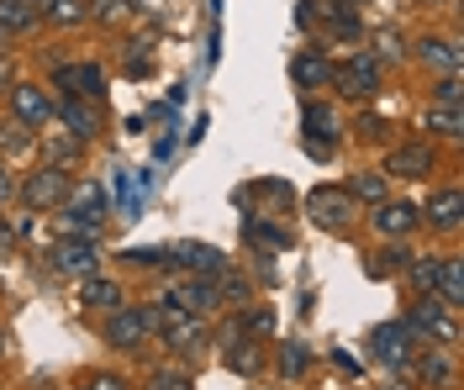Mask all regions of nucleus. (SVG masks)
<instances>
[{"mask_svg":"<svg viewBox=\"0 0 464 390\" xmlns=\"http://www.w3.org/2000/svg\"><path fill=\"white\" fill-rule=\"evenodd\" d=\"M148 338H159V306H116L106 322V343L121 354H138Z\"/></svg>","mask_w":464,"mask_h":390,"instance_id":"nucleus-1","label":"nucleus"},{"mask_svg":"<svg viewBox=\"0 0 464 390\" xmlns=\"http://www.w3.org/2000/svg\"><path fill=\"white\" fill-rule=\"evenodd\" d=\"M406 332L411 338H433L438 348H454L459 343V328H454V317H449V306L443 300H433V296H417L411 306H406Z\"/></svg>","mask_w":464,"mask_h":390,"instance_id":"nucleus-2","label":"nucleus"},{"mask_svg":"<svg viewBox=\"0 0 464 390\" xmlns=\"http://www.w3.org/2000/svg\"><path fill=\"white\" fill-rule=\"evenodd\" d=\"M69 190H74V175H69L63 164H43V169H32L27 185H22V206L27 211H58L69 201Z\"/></svg>","mask_w":464,"mask_h":390,"instance_id":"nucleus-3","label":"nucleus"},{"mask_svg":"<svg viewBox=\"0 0 464 390\" xmlns=\"http://www.w3.org/2000/svg\"><path fill=\"white\" fill-rule=\"evenodd\" d=\"M101 222H106V190H101V185L69 190V201H63V227H69L74 238H95Z\"/></svg>","mask_w":464,"mask_h":390,"instance_id":"nucleus-4","label":"nucleus"},{"mask_svg":"<svg viewBox=\"0 0 464 390\" xmlns=\"http://www.w3.org/2000/svg\"><path fill=\"white\" fill-rule=\"evenodd\" d=\"M306 216L317 227H327V233H343L353 222V195L343 185H317V190H306Z\"/></svg>","mask_w":464,"mask_h":390,"instance_id":"nucleus-5","label":"nucleus"},{"mask_svg":"<svg viewBox=\"0 0 464 390\" xmlns=\"http://www.w3.org/2000/svg\"><path fill=\"white\" fill-rule=\"evenodd\" d=\"M301 143L317 153V158H327V153L343 143V127L333 117V106H322V100H306L301 106Z\"/></svg>","mask_w":464,"mask_h":390,"instance_id":"nucleus-6","label":"nucleus"},{"mask_svg":"<svg viewBox=\"0 0 464 390\" xmlns=\"http://www.w3.org/2000/svg\"><path fill=\"white\" fill-rule=\"evenodd\" d=\"M333 85L343 95H353V100H370L380 90V59L375 53H353V59L333 63Z\"/></svg>","mask_w":464,"mask_h":390,"instance_id":"nucleus-7","label":"nucleus"},{"mask_svg":"<svg viewBox=\"0 0 464 390\" xmlns=\"http://www.w3.org/2000/svg\"><path fill=\"white\" fill-rule=\"evenodd\" d=\"M53 85L63 95H74V100H106V69H101V63H90V59L58 63V69H53Z\"/></svg>","mask_w":464,"mask_h":390,"instance_id":"nucleus-8","label":"nucleus"},{"mask_svg":"<svg viewBox=\"0 0 464 390\" xmlns=\"http://www.w3.org/2000/svg\"><path fill=\"white\" fill-rule=\"evenodd\" d=\"M411 332H406V322H385V328L370 332V354H375V364H385V369H396V375H406V359H411Z\"/></svg>","mask_w":464,"mask_h":390,"instance_id":"nucleus-9","label":"nucleus"},{"mask_svg":"<svg viewBox=\"0 0 464 390\" xmlns=\"http://www.w3.org/2000/svg\"><path fill=\"white\" fill-rule=\"evenodd\" d=\"M53 270L58 274H95L101 270V243L95 238H63L53 248Z\"/></svg>","mask_w":464,"mask_h":390,"instance_id":"nucleus-10","label":"nucleus"},{"mask_svg":"<svg viewBox=\"0 0 464 390\" xmlns=\"http://www.w3.org/2000/svg\"><path fill=\"white\" fill-rule=\"evenodd\" d=\"M11 111L27 127H48L58 117V100L48 90H37V85H11Z\"/></svg>","mask_w":464,"mask_h":390,"instance_id":"nucleus-11","label":"nucleus"},{"mask_svg":"<svg viewBox=\"0 0 464 390\" xmlns=\"http://www.w3.org/2000/svg\"><path fill=\"white\" fill-rule=\"evenodd\" d=\"M433 148L428 143H406V148H391L385 153V175H396V180H428L433 175Z\"/></svg>","mask_w":464,"mask_h":390,"instance_id":"nucleus-12","label":"nucleus"},{"mask_svg":"<svg viewBox=\"0 0 464 390\" xmlns=\"http://www.w3.org/2000/svg\"><path fill=\"white\" fill-rule=\"evenodd\" d=\"M169 264H179V270H190V274H206V280H217V274L227 270V253L222 248H211V243H179L169 253Z\"/></svg>","mask_w":464,"mask_h":390,"instance_id":"nucleus-13","label":"nucleus"},{"mask_svg":"<svg viewBox=\"0 0 464 390\" xmlns=\"http://www.w3.org/2000/svg\"><path fill=\"white\" fill-rule=\"evenodd\" d=\"M370 227H375L380 238H406L411 227H422V216H417V206H406V201H380L370 211Z\"/></svg>","mask_w":464,"mask_h":390,"instance_id":"nucleus-14","label":"nucleus"},{"mask_svg":"<svg viewBox=\"0 0 464 390\" xmlns=\"http://www.w3.org/2000/svg\"><path fill=\"white\" fill-rule=\"evenodd\" d=\"M164 296H169L179 311H190V317H201V311H211V306H222V296H217V280H206V274L185 280V285H174V290H164Z\"/></svg>","mask_w":464,"mask_h":390,"instance_id":"nucleus-15","label":"nucleus"},{"mask_svg":"<svg viewBox=\"0 0 464 390\" xmlns=\"http://www.w3.org/2000/svg\"><path fill=\"white\" fill-rule=\"evenodd\" d=\"M53 121H63V132L69 138H80V143H90L95 132H101V117H95V100H58V117Z\"/></svg>","mask_w":464,"mask_h":390,"instance_id":"nucleus-16","label":"nucleus"},{"mask_svg":"<svg viewBox=\"0 0 464 390\" xmlns=\"http://www.w3.org/2000/svg\"><path fill=\"white\" fill-rule=\"evenodd\" d=\"M417 216L428 222V227H438V233H459V216H464V195L459 190H438L428 206H417Z\"/></svg>","mask_w":464,"mask_h":390,"instance_id":"nucleus-17","label":"nucleus"},{"mask_svg":"<svg viewBox=\"0 0 464 390\" xmlns=\"http://www.w3.org/2000/svg\"><path fill=\"white\" fill-rule=\"evenodd\" d=\"M290 80H295V90L312 95V90H322V85H333V63L306 48V53H295V59H290Z\"/></svg>","mask_w":464,"mask_h":390,"instance_id":"nucleus-18","label":"nucleus"},{"mask_svg":"<svg viewBox=\"0 0 464 390\" xmlns=\"http://www.w3.org/2000/svg\"><path fill=\"white\" fill-rule=\"evenodd\" d=\"M217 343H222V354H227V364L237 369V375H254V369H259V338H243L237 322H232Z\"/></svg>","mask_w":464,"mask_h":390,"instance_id":"nucleus-19","label":"nucleus"},{"mask_svg":"<svg viewBox=\"0 0 464 390\" xmlns=\"http://www.w3.org/2000/svg\"><path fill=\"white\" fill-rule=\"evenodd\" d=\"M411 53L428 63V69H438V74H459V43L454 37H417Z\"/></svg>","mask_w":464,"mask_h":390,"instance_id":"nucleus-20","label":"nucleus"},{"mask_svg":"<svg viewBox=\"0 0 464 390\" xmlns=\"http://www.w3.org/2000/svg\"><path fill=\"white\" fill-rule=\"evenodd\" d=\"M121 296H127V290H121L116 280H106V274H85V285H80V306H85V311H116Z\"/></svg>","mask_w":464,"mask_h":390,"instance_id":"nucleus-21","label":"nucleus"},{"mask_svg":"<svg viewBox=\"0 0 464 390\" xmlns=\"http://www.w3.org/2000/svg\"><path fill=\"white\" fill-rule=\"evenodd\" d=\"M417 380L433 385V390H454V354L449 348H433L428 359L417 364Z\"/></svg>","mask_w":464,"mask_h":390,"instance_id":"nucleus-22","label":"nucleus"},{"mask_svg":"<svg viewBox=\"0 0 464 390\" xmlns=\"http://www.w3.org/2000/svg\"><path fill=\"white\" fill-rule=\"evenodd\" d=\"M37 11H43L53 27H80V22L95 16V11H90V0H37Z\"/></svg>","mask_w":464,"mask_h":390,"instance_id":"nucleus-23","label":"nucleus"},{"mask_svg":"<svg viewBox=\"0 0 464 390\" xmlns=\"http://www.w3.org/2000/svg\"><path fill=\"white\" fill-rule=\"evenodd\" d=\"M37 22H43L37 0H0V27L5 32H32Z\"/></svg>","mask_w":464,"mask_h":390,"instance_id":"nucleus-24","label":"nucleus"},{"mask_svg":"<svg viewBox=\"0 0 464 390\" xmlns=\"http://www.w3.org/2000/svg\"><path fill=\"white\" fill-rule=\"evenodd\" d=\"M433 300H443V306H459V300H464V270H459V259H443V264H438Z\"/></svg>","mask_w":464,"mask_h":390,"instance_id":"nucleus-25","label":"nucleus"},{"mask_svg":"<svg viewBox=\"0 0 464 390\" xmlns=\"http://www.w3.org/2000/svg\"><path fill=\"white\" fill-rule=\"evenodd\" d=\"M438 264H443L438 253H411V259H406V274H411V290H417V296H433Z\"/></svg>","mask_w":464,"mask_h":390,"instance_id":"nucleus-26","label":"nucleus"},{"mask_svg":"<svg viewBox=\"0 0 464 390\" xmlns=\"http://www.w3.org/2000/svg\"><path fill=\"white\" fill-rule=\"evenodd\" d=\"M306 364H312L306 343H301V338H285V343H280V375H285V380H301Z\"/></svg>","mask_w":464,"mask_h":390,"instance_id":"nucleus-27","label":"nucleus"},{"mask_svg":"<svg viewBox=\"0 0 464 390\" xmlns=\"http://www.w3.org/2000/svg\"><path fill=\"white\" fill-rule=\"evenodd\" d=\"M428 132H438V138H459L464 121H459V106H428Z\"/></svg>","mask_w":464,"mask_h":390,"instance_id":"nucleus-28","label":"nucleus"},{"mask_svg":"<svg viewBox=\"0 0 464 390\" xmlns=\"http://www.w3.org/2000/svg\"><path fill=\"white\" fill-rule=\"evenodd\" d=\"M348 195L380 206V201H385V175H370V169H364V175H353V180H348Z\"/></svg>","mask_w":464,"mask_h":390,"instance_id":"nucleus-29","label":"nucleus"},{"mask_svg":"<svg viewBox=\"0 0 464 390\" xmlns=\"http://www.w3.org/2000/svg\"><path fill=\"white\" fill-rule=\"evenodd\" d=\"M322 27H327V37H348V43H353V37L364 32V22H359V11H333V5H327V22H322Z\"/></svg>","mask_w":464,"mask_h":390,"instance_id":"nucleus-30","label":"nucleus"},{"mask_svg":"<svg viewBox=\"0 0 464 390\" xmlns=\"http://www.w3.org/2000/svg\"><path fill=\"white\" fill-rule=\"evenodd\" d=\"M217 296H222V306H248V296H254V290H248V280H243V274H217Z\"/></svg>","mask_w":464,"mask_h":390,"instance_id":"nucleus-31","label":"nucleus"},{"mask_svg":"<svg viewBox=\"0 0 464 390\" xmlns=\"http://www.w3.org/2000/svg\"><path fill=\"white\" fill-rule=\"evenodd\" d=\"M406 259H411V248H401V243H391V248H385V259H370V264H364V270L375 274H401L406 270Z\"/></svg>","mask_w":464,"mask_h":390,"instance_id":"nucleus-32","label":"nucleus"},{"mask_svg":"<svg viewBox=\"0 0 464 390\" xmlns=\"http://www.w3.org/2000/svg\"><path fill=\"white\" fill-rule=\"evenodd\" d=\"M0 148H5V153H27L32 148L27 121H0Z\"/></svg>","mask_w":464,"mask_h":390,"instance_id":"nucleus-33","label":"nucleus"},{"mask_svg":"<svg viewBox=\"0 0 464 390\" xmlns=\"http://www.w3.org/2000/svg\"><path fill=\"white\" fill-rule=\"evenodd\" d=\"M148 390H196V380L169 364V369H153V375H148Z\"/></svg>","mask_w":464,"mask_h":390,"instance_id":"nucleus-34","label":"nucleus"},{"mask_svg":"<svg viewBox=\"0 0 464 390\" xmlns=\"http://www.w3.org/2000/svg\"><path fill=\"white\" fill-rule=\"evenodd\" d=\"M243 233H248V243H269V248H290V233H285V227H275V222H248Z\"/></svg>","mask_w":464,"mask_h":390,"instance_id":"nucleus-35","label":"nucleus"},{"mask_svg":"<svg viewBox=\"0 0 464 390\" xmlns=\"http://www.w3.org/2000/svg\"><path fill=\"white\" fill-rule=\"evenodd\" d=\"M43 153H48V164H69V158H80V138H48Z\"/></svg>","mask_w":464,"mask_h":390,"instance_id":"nucleus-36","label":"nucleus"},{"mask_svg":"<svg viewBox=\"0 0 464 390\" xmlns=\"http://www.w3.org/2000/svg\"><path fill=\"white\" fill-rule=\"evenodd\" d=\"M148 69H153V48H148V37H138V48H127V74L143 80Z\"/></svg>","mask_w":464,"mask_h":390,"instance_id":"nucleus-37","label":"nucleus"},{"mask_svg":"<svg viewBox=\"0 0 464 390\" xmlns=\"http://www.w3.org/2000/svg\"><path fill=\"white\" fill-rule=\"evenodd\" d=\"M433 100L438 106H459V74H443L433 85Z\"/></svg>","mask_w":464,"mask_h":390,"instance_id":"nucleus-38","label":"nucleus"},{"mask_svg":"<svg viewBox=\"0 0 464 390\" xmlns=\"http://www.w3.org/2000/svg\"><path fill=\"white\" fill-rule=\"evenodd\" d=\"M375 59H385V63H396V59H401V37H396V32H380Z\"/></svg>","mask_w":464,"mask_h":390,"instance_id":"nucleus-39","label":"nucleus"},{"mask_svg":"<svg viewBox=\"0 0 464 390\" xmlns=\"http://www.w3.org/2000/svg\"><path fill=\"white\" fill-rule=\"evenodd\" d=\"M85 390H127V380H121V375H90Z\"/></svg>","mask_w":464,"mask_h":390,"instance_id":"nucleus-40","label":"nucleus"},{"mask_svg":"<svg viewBox=\"0 0 464 390\" xmlns=\"http://www.w3.org/2000/svg\"><path fill=\"white\" fill-rule=\"evenodd\" d=\"M11 243H16V233H11V222L0 216V253H11Z\"/></svg>","mask_w":464,"mask_h":390,"instance_id":"nucleus-41","label":"nucleus"},{"mask_svg":"<svg viewBox=\"0 0 464 390\" xmlns=\"http://www.w3.org/2000/svg\"><path fill=\"white\" fill-rule=\"evenodd\" d=\"M359 127H364V138L375 143V138H380V127H385V121H380V117H364V121H359Z\"/></svg>","mask_w":464,"mask_h":390,"instance_id":"nucleus-42","label":"nucleus"},{"mask_svg":"<svg viewBox=\"0 0 464 390\" xmlns=\"http://www.w3.org/2000/svg\"><path fill=\"white\" fill-rule=\"evenodd\" d=\"M327 5H333V11H359L364 0H327Z\"/></svg>","mask_w":464,"mask_h":390,"instance_id":"nucleus-43","label":"nucleus"},{"mask_svg":"<svg viewBox=\"0 0 464 390\" xmlns=\"http://www.w3.org/2000/svg\"><path fill=\"white\" fill-rule=\"evenodd\" d=\"M5 85H16V80H11V63H0V90H5Z\"/></svg>","mask_w":464,"mask_h":390,"instance_id":"nucleus-44","label":"nucleus"},{"mask_svg":"<svg viewBox=\"0 0 464 390\" xmlns=\"http://www.w3.org/2000/svg\"><path fill=\"white\" fill-rule=\"evenodd\" d=\"M5 43H11V32H5V27H0V48H5Z\"/></svg>","mask_w":464,"mask_h":390,"instance_id":"nucleus-45","label":"nucleus"},{"mask_svg":"<svg viewBox=\"0 0 464 390\" xmlns=\"http://www.w3.org/2000/svg\"><path fill=\"white\" fill-rule=\"evenodd\" d=\"M0 359H5V332H0Z\"/></svg>","mask_w":464,"mask_h":390,"instance_id":"nucleus-46","label":"nucleus"},{"mask_svg":"<svg viewBox=\"0 0 464 390\" xmlns=\"http://www.w3.org/2000/svg\"><path fill=\"white\" fill-rule=\"evenodd\" d=\"M0 195H5V190H0Z\"/></svg>","mask_w":464,"mask_h":390,"instance_id":"nucleus-47","label":"nucleus"}]
</instances>
